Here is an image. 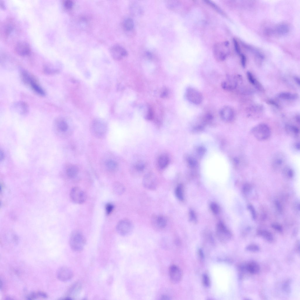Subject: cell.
Masks as SVG:
<instances>
[{
    "mask_svg": "<svg viewBox=\"0 0 300 300\" xmlns=\"http://www.w3.org/2000/svg\"><path fill=\"white\" fill-rule=\"evenodd\" d=\"M86 238L82 233L80 230L73 231L70 236L69 243L73 250L79 252L83 249L86 244Z\"/></svg>",
    "mask_w": 300,
    "mask_h": 300,
    "instance_id": "6da1fadb",
    "label": "cell"
},
{
    "mask_svg": "<svg viewBox=\"0 0 300 300\" xmlns=\"http://www.w3.org/2000/svg\"><path fill=\"white\" fill-rule=\"evenodd\" d=\"M254 137L260 141H265L268 139L271 135V130L267 125L264 123L259 124L254 127L252 129Z\"/></svg>",
    "mask_w": 300,
    "mask_h": 300,
    "instance_id": "7a4b0ae2",
    "label": "cell"
},
{
    "mask_svg": "<svg viewBox=\"0 0 300 300\" xmlns=\"http://www.w3.org/2000/svg\"><path fill=\"white\" fill-rule=\"evenodd\" d=\"M229 43L227 41L218 43L214 45V54L217 60L223 61L226 59L229 54Z\"/></svg>",
    "mask_w": 300,
    "mask_h": 300,
    "instance_id": "3957f363",
    "label": "cell"
},
{
    "mask_svg": "<svg viewBox=\"0 0 300 300\" xmlns=\"http://www.w3.org/2000/svg\"><path fill=\"white\" fill-rule=\"evenodd\" d=\"M286 157L282 152H277L272 158L271 165L273 170L275 171H282L286 166Z\"/></svg>",
    "mask_w": 300,
    "mask_h": 300,
    "instance_id": "277c9868",
    "label": "cell"
},
{
    "mask_svg": "<svg viewBox=\"0 0 300 300\" xmlns=\"http://www.w3.org/2000/svg\"><path fill=\"white\" fill-rule=\"evenodd\" d=\"M185 96L186 99L189 102L195 105L201 104L203 100L202 94L193 88L188 87L187 88Z\"/></svg>",
    "mask_w": 300,
    "mask_h": 300,
    "instance_id": "5b68a950",
    "label": "cell"
},
{
    "mask_svg": "<svg viewBox=\"0 0 300 300\" xmlns=\"http://www.w3.org/2000/svg\"><path fill=\"white\" fill-rule=\"evenodd\" d=\"M216 234L220 241L226 243L229 241L232 236L231 233L222 222H219L216 228Z\"/></svg>",
    "mask_w": 300,
    "mask_h": 300,
    "instance_id": "8992f818",
    "label": "cell"
},
{
    "mask_svg": "<svg viewBox=\"0 0 300 300\" xmlns=\"http://www.w3.org/2000/svg\"><path fill=\"white\" fill-rule=\"evenodd\" d=\"M70 198L71 201L77 204H81L84 202L86 198L84 192L78 187L72 188L70 192Z\"/></svg>",
    "mask_w": 300,
    "mask_h": 300,
    "instance_id": "52a82bcc",
    "label": "cell"
},
{
    "mask_svg": "<svg viewBox=\"0 0 300 300\" xmlns=\"http://www.w3.org/2000/svg\"><path fill=\"white\" fill-rule=\"evenodd\" d=\"M116 229L117 233L122 236H126L130 234L133 229V225L129 220L123 219L117 224Z\"/></svg>",
    "mask_w": 300,
    "mask_h": 300,
    "instance_id": "ba28073f",
    "label": "cell"
},
{
    "mask_svg": "<svg viewBox=\"0 0 300 300\" xmlns=\"http://www.w3.org/2000/svg\"><path fill=\"white\" fill-rule=\"evenodd\" d=\"M240 76L238 75H227L226 79L221 83V86L224 90H232L236 88L240 81Z\"/></svg>",
    "mask_w": 300,
    "mask_h": 300,
    "instance_id": "9c48e42d",
    "label": "cell"
},
{
    "mask_svg": "<svg viewBox=\"0 0 300 300\" xmlns=\"http://www.w3.org/2000/svg\"><path fill=\"white\" fill-rule=\"evenodd\" d=\"M143 184L144 187L150 190L156 189L157 185V181L156 176L152 173H148L144 176Z\"/></svg>",
    "mask_w": 300,
    "mask_h": 300,
    "instance_id": "30bf717a",
    "label": "cell"
},
{
    "mask_svg": "<svg viewBox=\"0 0 300 300\" xmlns=\"http://www.w3.org/2000/svg\"><path fill=\"white\" fill-rule=\"evenodd\" d=\"M56 276L57 279L62 282H66L71 279L73 276L72 270L66 267H62L57 270Z\"/></svg>",
    "mask_w": 300,
    "mask_h": 300,
    "instance_id": "8fae6325",
    "label": "cell"
},
{
    "mask_svg": "<svg viewBox=\"0 0 300 300\" xmlns=\"http://www.w3.org/2000/svg\"><path fill=\"white\" fill-rule=\"evenodd\" d=\"M169 274L170 279L173 283H177L180 281L182 273L178 266L174 265H171L169 268Z\"/></svg>",
    "mask_w": 300,
    "mask_h": 300,
    "instance_id": "7c38bea8",
    "label": "cell"
},
{
    "mask_svg": "<svg viewBox=\"0 0 300 300\" xmlns=\"http://www.w3.org/2000/svg\"><path fill=\"white\" fill-rule=\"evenodd\" d=\"M11 108L12 111L21 115H26L29 111L27 104L22 101L14 103L11 105Z\"/></svg>",
    "mask_w": 300,
    "mask_h": 300,
    "instance_id": "4fadbf2b",
    "label": "cell"
},
{
    "mask_svg": "<svg viewBox=\"0 0 300 300\" xmlns=\"http://www.w3.org/2000/svg\"><path fill=\"white\" fill-rule=\"evenodd\" d=\"M110 54L113 58L120 60L128 55L127 50L122 47L115 45L112 47L110 50Z\"/></svg>",
    "mask_w": 300,
    "mask_h": 300,
    "instance_id": "5bb4252c",
    "label": "cell"
},
{
    "mask_svg": "<svg viewBox=\"0 0 300 300\" xmlns=\"http://www.w3.org/2000/svg\"><path fill=\"white\" fill-rule=\"evenodd\" d=\"M15 51L18 55L24 56L29 54L31 50L30 46L28 43L24 41H21L16 45Z\"/></svg>",
    "mask_w": 300,
    "mask_h": 300,
    "instance_id": "9a60e30c",
    "label": "cell"
},
{
    "mask_svg": "<svg viewBox=\"0 0 300 300\" xmlns=\"http://www.w3.org/2000/svg\"><path fill=\"white\" fill-rule=\"evenodd\" d=\"M82 289V286L80 283L76 282L74 283L69 289L65 298L68 299H74L79 295Z\"/></svg>",
    "mask_w": 300,
    "mask_h": 300,
    "instance_id": "2e32d148",
    "label": "cell"
},
{
    "mask_svg": "<svg viewBox=\"0 0 300 300\" xmlns=\"http://www.w3.org/2000/svg\"><path fill=\"white\" fill-rule=\"evenodd\" d=\"M220 115L221 118L226 122L231 121L234 117V112L232 108L228 106L222 108L221 109Z\"/></svg>",
    "mask_w": 300,
    "mask_h": 300,
    "instance_id": "e0dca14e",
    "label": "cell"
},
{
    "mask_svg": "<svg viewBox=\"0 0 300 300\" xmlns=\"http://www.w3.org/2000/svg\"><path fill=\"white\" fill-rule=\"evenodd\" d=\"M0 63L3 66L8 69H13L16 64V62L11 56L6 54H3L1 56Z\"/></svg>",
    "mask_w": 300,
    "mask_h": 300,
    "instance_id": "ac0fdd59",
    "label": "cell"
},
{
    "mask_svg": "<svg viewBox=\"0 0 300 300\" xmlns=\"http://www.w3.org/2000/svg\"><path fill=\"white\" fill-rule=\"evenodd\" d=\"M152 224L158 229L164 228L166 225L167 220L166 217L163 215L154 216L152 217Z\"/></svg>",
    "mask_w": 300,
    "mask_h": 300,
    "instance_id": "d6986e66",
    "label": "cell"
},
{
    "mask_svg": "<svg viewBox=\"0 0 300 300\" xmlns=\"http://www.w3.org/2000/svg\"><path fill=\"white\" fill-rule=\"evenodd\" d=\"M286 133L289 135L294 138H298L299 135V129L295 125L289 124L286 125L285 127Z\"/></svg>",
    "mask_w": 300,
    "mask_h": 300,
    "instance_id": "ffe728a7",
    "label": "cell"
},
{
    "mask_svg": "<svg viewBox=\"0 0 300 300\" xmlns=\"http://www.w3.org/2000/svg\"><path fill=\"white\" fill-rule=\"evenodd\" d=\"M246 270L252 274L258 273L260 271V266L258 264L254 261H251L246 265Z\"/></svg>",
    "mask_w": 300,
    "mask_h": 300,
    "instance_id": "44dd1931",
    "label": "cell"
},
{
    "mask_svg": "<svg viewBox=\"0 0 300 300\" xmlns=\"http://www.w3.org/2000/svg\"><path fill=\"white\" fill-rule=\"evenodd\" d=\"M20 74L22 80L27 84L29 85L31 81L35 79L30 73L24 69L21 70Z\"/></svg>",
    "mask_w": 300,
    "mask_h": 300,
    "instance_id": "7402d4cb",
    "label": "cell"
},
{
    "mask_svg": "<svg viewBox=\"0 0 300 300\" xmlns=\"http://www.w3.org/2000/svg\"><path fill=\"white\" fill-rule=\"evenodd\" d=\"M169 159L168 156L164 154L160 155L158 158V163L159 167L161 169L166 167L169 164Z\"/></svg>",
    "mask_w": 300,
    "mask_h": 300,
    "instance_id": "603a6c76",
    "label": "cell"
},
{
    "mask_svg": "<svg viewBox=\"0 0 300 300\" xmlns=\"http://www.w3.org/2000/svg\"><path fill=\"white\" fill-rule=\"evenodd\" d=\"M29 85L31 88L36 93L42 96H44L45 92L43 88L37 83L35 80H34L30 83Z\"/></svg>",
    "mask_w": 300,
    "mask_h": 300,
    "instance_id": "cb8c5ba5",
    "label": "cell"
},
{
    "mask_svg": "<svg viewBox=\"0 0 300 300\" xmlns=\"http://www.w3.org/2000/svg\"><path fill=\"white\" fill-rule=\"evenodd\" d=\"M47 297V294L43 292L38 291L32 292L28 295L27 299L29 300H33L39 298L45 299Z\"/></svg>",
    "mask_w": 300,
    "mask_h": 300,
    "instance_id": "d4e9b609",
    "label": "cell"
},
{
    "mask_svg": "<svg viewBox=\"0 0 300 300\" xmlns=\"http://www.w3.org/2000/svg\"><path fill=\"white\" fill-rule=\"evenodd\" d=\"M289 31V27L286 24H279L276 27L275 29L276 33L279 35H285L288 33Z\"/></svg>",
    "mask_w": 300,
    "mask_h": 300,
    "instance_id": "484cf974",
    "label": "cell"
},
{
    "mask_svg": "<svg viewBox=\"0 0 300 300\" xmlns=\"http://www.w3.org/2000/svg\"><path fill=\"white\" fill-rule=\"evenodd\" d=\"M130 7V12L133 15L137 16L142 14L143 10L141 6L138 4H133Z\"/></svg>",
    "mask_w": 300,
    "mask_h": 300,
    "instance_id": "4316f807",
    "label": "cell"
},
{
    "mask_svg": "<svg viewBox=\"0 0 300 300\" xmlns=\"http://www.w3.org/2000/svg\"><path fill=\"white\" fill-rule=\"evenodd\" d=\"M114 192L117 195H121L125 190V188L122 184L118 182L114 183L112 185Z\"/></svg>",
    "mask_w": 300,
    "mask_h": 300,
    "instance_id": "83f0119b",
    "label": "cell"
},
{
    "mask_svg": "<svg viewBox=\"0 0 300 300\" xmlns=\"http://www.w3.org/2000/svg\"><path fill=\"white\" fill-rule=\"evenodd\" d=\"M124 28L128 32L132 31L134 26L133 20L131 18H127L124 21L123 23Z\"/></svg>",
    "mask_w": 300,
    "mask_h": 300,
    "instance_id": "f1b7e54d",
    "label": "cell"
},
{
    "mask_svg": "<svg viewBox=\"0 0 300 300\" xmlns=\"http://www.w3.org/2000/svg\"><path fill=\"white\" fill-rule=\"evenodd\" d=\"M278 96L281 99L286 100H294L297 98L296 94L288 92L281 93L278 95Z\"/></svg>",
    "mask_w": 300,
    "mask_h": 300,
    "instance_id": "f546056e",
    "label": "cell"
},
{
    "mask_svg": "<svg viewBox=\"0 0 300 300\" xmlns=\"http://www.w3.org/2000/svg\"><path fill=\"white\" fill-rule=\"evenodd\" d=\"M258 235L262 237L268 241L271 242L273 240L272 234L270 232L265 230H259L258 232Z\"/></svg>",
    "mask_w": 300,
    "mask_h": 300,
    "instance_id": "4dcf8cb0",
    "label": "cell"
},
{
    "mask_svg": "<svg viewBox=\"0 0 300 300\" xmlns=\"http://www.w3.org/2000/svg\"><path fill=\"white\" fill-rule=\"evenodd\" d=\"M78 172V168L75 166H72L68 167L67 170V175L70 178H73L77 175Z\"/></svg>",
    "mask_w": 300,
    "mask_h": 300,
    "instance_id": "1f68e13d",
    "label": "cell"
},
{
    "mask_svg": "<svg viewBox=\"0 0 300 300\" xmlns=\"http://www.w3.org/2000/svg\"><path fill=\"white\" fill-rule=\"evenodd\" d=\"M175 194L176 197L180 200H183V188L182 185H178L175 190Z\"/></svg>",
    "mask_w": 300,
    "mask_h": 300,
    "instance_id": "d6a6232c",
    "label": "cell"
},
{
    "mask_svg": "<svg viewBox=\"0 0 300 300\" xmlns=\"http://www.w3.org/2000/svg\"><path fill=\"white\" fill-rule=\"evenodd\" d=\"M283 175L289 178H292L294 175L293 170L290 166L286 165L281 171Z\"/></svg>",
    "mask_w": 300,
    "mask_h": 300,
    "instance_id": "836d02e7",
    "label": "cell"
},
{
    "mask_svg": "<svg viewBox=\"0 0 300 300\" xmlns=\"http://www.w3.org/2000/svg\"><path fill=\"white\" fill-rule=\"evenodd\" d=\"M93 129L95 133L98 135L103 134L105 131L104 126L100 123L95 124L93 127Z\"/></svg>",
    "mask_w": 300,
    "mask_h": 300,
    "instance_id": "e575fe53",
    "label": "cell"
},
{
    "mask_svg": "<svg viewBox=\"0 0 300 300\" xmlns=\"http://www.w3.org/2000/svg\"><path fill=\"white\" fill-rule=\"evenodd\" d=\"M105 165L108 169L110 171H115L118 167L117 163L113 160L107 161L105 163Z\"/></svg>",
    "mask_w": 300,
    "mask_h": 300,
    "instance_id": "d590c367",
    "label": "cell"
},
{
    "mask_svg": "<svg viewBox=\"0 0 300 300\" xmlns=\"http://www.w3.org/2000/svg\"><path fill=\"white\" fill-rule=\"evenodd\" d=\"M204 1L206 4L212 7L217 12H218L220 13L225 16L224 13L223 12V11L215 3L212 2L208 0H204Z\"/></svg>",
    "mask_w": 300,
    "mask_h": 300,
    "instance_id": "8d00e7d4",
    "label": "cell"
},
{
    "mask_svg": "<svg viewBox=\"0 0 300 300\" xmlns=\"http://www.w3.org/2000/svg\"><path fill=\"white\" fill-rule=\"evenodd\" d=\"M44 70L45 73L49 74H55L58 72V70L55 68L47 65L44 66Z\"/></svg>",
    "mask_w": 300,
    "mask_h": 300,
    "instance_id": "74e56055",
    "label": "cell"
},
{
    "mask_svg": "<svg viewBox=\"0 0 300 300\" xmlns=\"http://www.w3.org/2000/svg\"><path fill=\"white\" fill-rule=\"evenodd\" d=\"M134 167L137 171L142 172L144 169L145 165L143 162L140 161L137 162L134 164Z\"/></svg>",
    "mask_w": 300,
    "mask_h": 300,
    "instance_id": "f35d334b",
    "label": "cell"
},
{
    "mask_svg": "<svg viewBox=\"0 0 300 300\" xmlns=\"http://www.w3.org/2000/svg\"><path fill=\"white\" fill-rule=\"evenodd\" d=\"M57 126L59 129L62 132L66 131L68 128V124L63 120L59 121L58 122Z\"/></svg>",
    "mask_w": 300,
    "mask_h": 300,
    "instance_id": "ab89813d",
    "label": "cell"
},
{
    "mask_svg": "<svg viewBox=\"0 0 300 300\" xmlns=\"http://www.w3.org/2000/svg\"><path fill=\"white\" fill-rule=\"evenodd\" d=\"M247 75L249 82L252 85L257 86V85L258 83L257 81L252 74L250 72L248 71L247 73Z\"/></svg>",
    "mask_w": 300,
    "mask_h": 300,
    "instance_id": "60d3db41",
    "label": "cell"
},
{
    "mask_svg": "<svg viewBox=\"0 0 300 300\" xmlns=\"http://www.w3.org/2000/svg\"><path fill=\"white\" fill-rule=\"evenodd\" d=\"M290 280H288L286 281L283 284L282 289L286 293L289 294L291 292L290 287Z\"/></svg>",
    "mask_w": 300,
    "mask_h": 300,
    "instance_id": "b9f144b4",
    "label": "cell"
},
{
    "mask_svg": "<svg viewBox=\"0 0 300 300\" xmlns=\"http://www.w3.org/2000/svg\"><path fill=\"white\" fill-rule=\"evenodd\" d=\"M247 250L253 252H258L260 248L259 246L256 245L251 244L248 245L246 248Z\"/></svg>",
    "mask_w": 300,
    "mask_h": 300,
    "instance_id": "7bdbcfd3",
    "label": "cell"
},
{
    "mask_svg": "<svg viewBox=\"0 0 300 300\" xmlns=\"http://www.w3.org/2000/svg\"><path fill=\"white\" fill-rule=\"evenodd\" d=\"M202 281L204 285L207 287H209L210 284V280L209 277L206 274L203 275Z\"/></svg>",
    "mask_w": 300,
    "mask_h": 300,
    "instance_id": "ee69618b",
    "label": "cell"
},
{
    "mask_svg": "<svg viewBox=\"0 0 300 300\" xmlns=\"http://www.w3.org/2000/svg\"><path fill=\"white\" fill-rule=\"evenodd\" d=\"M210 208L212 212L215 214H218L220 212V208L218 205L212 202L210 204Z\"/></svg>",
    "mask_w": 300,
    "mask_h": 300,
    "instance_id": "f6af8a7d",
    "label": "cell"
},
{
    "mask_svg": "<svg viewBox=\"0 0 300 300\" xmlns=\"http://www.w3.org/2000/svg\"><path fill=\"white\" fill-rule=\"evenodd\" d=\"M13 30V27L11 24H7L5 27V33L6 35H8L11 33Z\"/></svg>",
    "mask_w": 300,
    "mask_h": 300,
    "instance_id": "bcb514c9",
    "label": "cell"
},
{
    "mask_svg": "<svg viewBox=\"0 0 300 300\" xmlns=\"http://www.w3.org/2000/svg\"><path fill=\"white\" fill-rule=\"evenodd\" d=\"M114 208V206L111 203H108L106 204L105 206L106 214L109 215L113 211Z\"/></svg>",
    "mask_w": 300,
    "mask_h": 300,
    "instance_id": "7dc6e473",
    "label": "cell"
},
{
    "mask_svg": "<svg viewBox=\"0 0 300 300\" xmlns=\"http://www.w3.org/2000/svg\"><path fill=\"white\" fill-rule=\"evenodd\" d=\"M154 117V114L153 111L151 108H149L145 117V118L148 120H151L153 119Z\"/></svg>",
    "mask_w": 300,
    "mask_h": 300,
    "instance_id": "c3c4849f",
    "label": "cell"
},
{
    "mask_svg": "<svg viewBox=\"0 0 300 300\" xmlns=\"http://www.w3.org/2000/svg\"><path fill=\"white\" fill-rule=\"evenodd\" d=\"M233 42L234 49L236 52L238 54L240 55L241 54V49L238 41L236 39L233 38Z\"/></svg>",
    "mask_w": 300,
    "mask_h": 300,
    "instance_id": "681fc988",
    "label": "cell"
},
{
    "mask_svg": "<svg viewBox=\"0 0 300 300\" xmlns=\"http://www.w3.org/2000/svg\"><path fill=\"white\" fill-rule=\"evenodd\" d=\"M64 5L67 9H71L73 6V3L72 1L70 0H67L64 2Z\"/></svg>",
    "mask_w": 300,
    "mask_h": 300,
    "instance_id": "f907efd6",
    "label": "cell"
},
{
    "mask_svg": "<svg viewBox=\"0 0 300 300\" xmlns=\"http://www.w3.org/2000/svg\"><path fill=\"white\" fill-rule=\"evenodd\" d=\"M251 187L250 185L248 183L245 184L243 187V191L244 193H248L251 190Z\"/></svg>",
    "mask_w": 300,
    "mask_h": 300,
    "instance_id": "816d5d0a",
    "label": "cell"
},
{
    "mask_svg": "<svg viewBox=\"0 0 300 300\" xmlns=\"http://www.w3.org/2000/svg\"><path fill=\"white\" fill-rule=\"evenodd\" d=\"M248 208L251 212L253 219H255L256 217V214L254 208L253 206L251 204L248 205Z\"/></svg>",
    "mask_w": 300,
    "mask_h": 300,
    "instance_id": "f5cc1de1",
    "label": "cell"
},
{
    "mask_svg": "<svg viewBox=\"0 0 300 300\" xmlns=\"http://www.w3.org/2000/svg\"><path fill=\"white\" fill-rule=\"evenodd\" d=\"M241 57V64L243 67H245L246 65V56L243 54H241L240 55Z\"/></svg>",
    "mask_w": 300,
    "mask_h": 300,
    "instance_id": "db71d44e",
    "label": "cell"
},
{
    "mask_svg": "<svg viewBox=\"0 0 300 300\" xmlns=\"http://www.w3.org/2000/svg\"><path fill=\"white\" fill-rule=\"evenodd\" d=\"M190 219L191 221L195 222L196 220L195 214L193 211L190 210L189 212Z\"/></svg>",
    "mask_w": 300,
    "mask_h": 300,
    "instance_id": "11a10c76",
    "label": "cell"
},
{
    "mask_svg": "<svg viewBox=\"0 0 300 300\" xmlns=\"http://www.w3.org/2000/svg\"><path fill=\"white\" fill-rule=\"evenodd\" d=\"M272 226L273 229L278 231H281L282 230V227L281 226L278 224H272Z\"/></svg>",
    "mask_w": 300,
    "mask_h": 300,
    "instance_id": "9f6ffc18",
    "label": "cell"
},
{
    "mask_svg": "<svg viewBox=\"0 0 300 300\" xmlns=\"http://www.w3.org/2000/svg\"><path fill=\"white\" fill-rule=\"evenodd\" d=\"M168 91L167 89H164L161 93V97L162 98H165L167 97L168 95Z\"/></svg>",
    "mask_w": 300,
    "mask_h": 300,
    "instance_id": "6f0895ef",
    "label": "cell"
},
{
    "mask_svg": "<svg viewBox=\"0 0 300 300\" xmlns=\"http://www.w3.org/2000/svg\"><path fill=\"white\" fill-rule=\"evenodd\" d=\"M160 298L161 299L163 300H168L171 299V297L169 296L166 294L162 295Z\"/></svg>",
    "mask_w": 300,
    "mask_h": 300,
    "instance_id": "680465c9",
    "label": "cell"
},
{
    "mask_svg": "<svg viewBox=\"0 0 300 300\" xmlns=\"http://www.w3.org/2000/svg\"><path fill=\"white\" fill-rule=\"evenodd\" d=\"M199 256L201 260H203L204 258V255L202 250L200 249L198 250Z\"/></svg>",
    "mask_w": 300,
    "mask_h": 300,
    "instance_id": "91938a15",
    "label": "cell"
},
{
    "mask_svg": "<svg viewBox=\"0 0 300 300\" xmlns=\"http://www.w3.org/2000/svg\"><path fill=\"white\" fill-rule=\"evenodd\" d=\"M275 204L276 207L279 210V211L281 212L282 210V207L280 204L277 201H276L275 202Z\"/></svg>",
    "mask_w": 300,
    "mask_h": 300,
    "instance_id": "94428289",
    "label": "cell"
},
{
    "mask_svg": "<svg viewBox=\"0 0 300 300\" xmlns=\"http://www.w3.org/2000/svg\"><path fill=\"white\" fill-rule=\"evenodd\" d=\"M146 55L147 57L149 59H151L153 57L152 54L149 51H147L146 52Z\"/></svg>",
    "mask_w": 300,
    "mask_h": 300,
    "instance_id": "6125c7cd",
    "label": "cell"
},
{
    "mask_svg": "<svg viewBox=\"0 0 300 300\" xmlns=\"http://www.w3.org/2000/svg\"><path fill=\"white\" fill-rule=\"evenodd\" d=\"M4 158V155L3 152L1 151L0 152V159L1 161L3 160Z\"/></svg>",
    "mask_w": 300,
    "mask_h": 300,
    "instance_id": "be15d7a7",
    "label": "cell"
},
{
    "mask_svg": "<svg viewBox=\"0 0 300 300\" xmlns=\"http://www.w3.org/2000/svg\"><path fill=\"white\" fill-rule=\"evenodd\" d=\"M294 79L296 83L298 85H299L300 83L299 79L297 77H295L294 78Z\"/></svg>",
    "mask_w": 300,
    "mask_h": 300,
    "instance_id": "e7e4bbea",
    "label": "cell"
},
{
    "mask_svg": "<svg viewBox=\"0 0 300 300\" xmlns=\"http://www.w3.org/2000/svg\"><path fill=\"white\" fill-rule=\"evenodd\" d=\"M295 148L297 149V150H299L300 148L299 143L298 142H296L294 145Z\"/></svg>",
    "mask_w": 300,
    "mask_h": 300,
    "instance_id": "03108f58",
    "label": "cell"
},
{
    "mask_svg": "<svg viewBox=\"0 0 300 300\" xmlns=\"http://www.w3.org/2000/svg\"><path fill=\"white\" fill-rule=\"evenodd\" d=\"M0 5L1 7L3 9H5V6L4 5V3L3 1H0Z\"/></svg>",
    "mask_w": 300,
    "mask_h": 300,
    "instance_id": "003e7915",
    "label": "cell"
}]
</instances>
